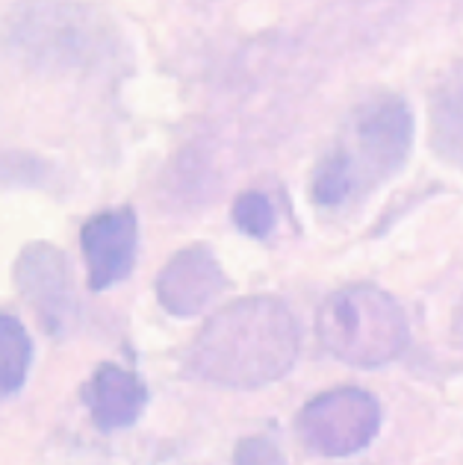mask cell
<instances>
[{
	"label": "cell",
	"instance_id": "277c9868",
	"mask_svg": "<svg viewBox=\"0 0 463 465\" xmlns=\"http://www.w3.org/2000/svg\"><path fill=\"white\" fill-rule=\"evenodd\" d=\"M298 430L322 457L357 454L381 430V403L363 389L325 391L301 410Z\"/></svg>",
	"mask_w": 463,
	"mask_h": 465
},
{
	"label": "cell",
	"instance_id": "6da1fadb",
	"mask_svg": "<svg viewBox=\"0 0 463 465\" xmlns=\"http://www.w3.org/2000/svg\"><path fill=\"white\" fill-rule=\"evenodd\" d=\"M298 324L277 298H242L216 312L195 339L189 362L204 381L227 389H260L292 371Z\"/></svg>",
	"mask_w": 463,
	"mask_h": 465
},
{
	"label": "cell",
	"instance_id": "3957f363",
	"mask_svg": "<svg viewBox=\"0 0 463 465\" xmlns=\"http://www.w3.org/2000/svg\"><path fill=\"white\" fill-rule=\"evenodd\" d=\"M413 148V113L401 97H375L348 118L346 142L334 148L351 180V189L367 192L393 177Z\"/></svg>",
	"mask_w": 463,
	"mask_h": 465
},
{
	"label": "cell",
	"instance_id": "8fae6325",
	"mask_svg": "<svg viewBox=\"0 0 463 465\" xmlns=\"http://www.w3.org/2000/svg\"><path fill=\"white\" fill-rule=\"evenodd\" d=\"M234 224L251 239H266L275 230V206L263 192H242L234 201Z\"/></svg>",
	"mask_w": 463,
	"mask_h": 465
},
{
	"label": "cell",
	"instance_id": "7a4b0ae2",
	"mask_svg": "<svg viewBox=\"0 0 463 465\" xmlns=\"http://www.w3.org/2000/svg\"><path fill=\"white\" fill-rule=\"evenodd\" d=\"M319 341L355 369H381L408 348V318L393 295L369 283L334 292L316 318Z\"/></svg>",
	"mask_w": 463,
	"mask_h": 465
},
{
	"label": "cell",
	"instance_id": "5b68a950",
	"mask_svg": "<svg viewBox=\"0 0 463 465\" xmlns=\"http://www.w3.org/2000/svg\"><path fill=\"white\" fill-rule=\"evenodd\" d=\"M15 280L24 301L30 303V310L47 333L63 339L75 330L80 303L75 274H71L68 256L63 251L45 242L27 244L15 262Z\"/></svg>",
	"mask_w": 463,
	"mask_h": 465
},
{
	"label": "cell",
	"instance_id": "52a82bcc",
	"mask_svg": "<svg viewBox=\"0 0 463 465\" xmlns=\"http://www.w3.org/2000/svg\"><path fill=\"white\" fill-rule=\"evenodd\" d=\"M136 242H139V222L130 206L97 213L83 224L80 244L89 265L92 292H104L109 286H116L133 272Z\"/></svg>",
	"mask_w": 463,
	"mask_h": 465
},
{
	"label": "cell",
	"instance_id": "ba28073f",
	"mask_svg": "<svg viewBox=\"0 0 463 465\" xmlns=\"http://www.w3.org/2000/svg\"><path fill=\"white\" fill-rule=\"evenodd\" d=\"M83 401L101 430H121L139 421L148 403V389L133 371L104 362L83 389Z\"/></svg>",
	"mask_w": 463,
	"mask_h": 465
},
{
	"label": "cell",
	"instance_id": "30bf717a",
	"mask_svg": "<svg viewBox=\"0 0 463 465\" xmlns=\"http://www.w3.org/2000/svg\"><path fill=\"white\" fill-rule=\"evenodd\" d=\"M33 362V341L27 336V330L18 318L4 315L0 318V386L4 395L18 391L27 381Z\"/></svg>",
	"mask_w": 463,
	"mask_h": 465
},
{
	"label": "cell",
	"instance_id": "7c38bea8",
	"mask_svg": "<svg viewBox=\"0 0 463 465\" xmlns=\"http://www.w3.org/2000/svg\"><path fill=\"white\" fill-rule=\"evenodd\" d=\"M234 465H287L284 450L266 436L242 439L234 450Z\"/></svg>",
	"mask_w": 463,
	"mask_h": 465
},
{
	"label": "cell",
	"instance_id": "8992f818",
	"mask_svg": "<svg viewBox=\"0 0 463 465\" xmlns=\"http://www.w3.org/2000/svg\"><path fill=\"white\" fill-rule=\"evenodd\" d=\"M225 289V268L206 244H189L177 251L156 277V301L177 318L204 312Z\"/></svg>",
	"mask_w": 463,
	"mask_h": 465
},
{
	"label": "cell",
	"instance_id": "9c48e42d",
	"mask_svg": "<svg viewBox=\"0 0 463 465\" xmlns=\"http://www.w3.org/2000/svg\"><path fill=\"white\" fill-rule=\"evenodd\" d=\"M428 139L434 153L463 171V63L437 80L428 101Z\"/></svg>",
	"mask_w": 463,
	"mask_h": 465
}]
</instances>
